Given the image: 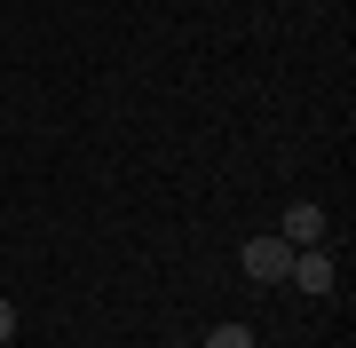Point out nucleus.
I'll return each mask as SVG.
<instances>
[{
	"label": "nucleus",
	"mask_w": 356,
	"mask_h": 348,
	"mask_svg": "<svg viewBox=\"0 0 356 348\" xmlns=\"http://www.w3.org/2000/svg\"><path fill=\"white\" fill-rule=\"evenodd\" d=\"M238 270L254 277V285H285V270H293V245L269 230V238H245L238 245Z\"/></svg>",
	"instance_id": "f257e3e1"
},
{
	"label": "nucleus",
	"mask_w": 356,
	"mask_h": 348,
	"mask_svg": "<svg viewBox=\"0 0 356 348\" xmlns=\"http://www.w3.org/2000/svg\"><path fill=\"white\" fill-rule=\"evenodd\" d=\"M325 230H332V214L317 206V198H301V206H293V214L277 222V238L293 245V254H301V245H325Z\"/></svg>",
	"instance_id": "f03ea898"
},
{
	"label": "nucleus",
	"mask_w": 356,
	"mask_h": 348,
	"mask_svg": "<svg viewBox=\"0 0 356 348\" xmlns=\"http://www.w3.org/2000/svg\"><path fill=\"white\" fill-rule=\"evenodd\" d=\"M285 285H301V293H332V254H325V245H301L293 270H285Z\"/></svg>",
	"instance_id": "7ed1b4c3"
},
{
	"label": "nucleus",
	"mask_w": 356,
	"mask_h": 348,
	"mask_svg": "<svg viewBox=\"0 0 356 348\" xmlns=\"http://www.w3.org/2000/svg\"><path fill=\"white\" fill-rule=\"evenodd\" d=\"M198 348H261V340H254V324H214Z\"/></svg>",
	"instance_id": "20e7f679"
},
{
	"label": "nucleus",
	"mask_w": 356,
	"mask_h": 348,
	"mask_svg": "<svg viewBox=\"0 0 356 348\" xmlns=\"http://www.w3.org/2000/svg\"><path fill=\"white\" fill-rule=\"evenodd\" d=\"M16 340V301H0V348Z\"/></svg>",
	"instance_id": "39448f33"
}]
</instances>
